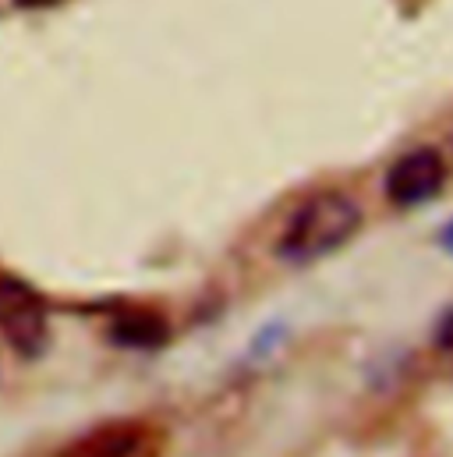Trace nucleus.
<instances>
[{"label":"nucleus","mask_w":453,"mask_h":457,"mask_svg":"<svg viewBox=\"0 0 453 457\" xmlns=\"http://www.w3.org/2000/svg\"><path fill=\"white\" fill-rule=\"evenodd\" d=\"M440 245H443V252H447V255H453V220L440 230Z\"/></svg>","instance_id":"6"},{"label":"nucleus","mask_w":453,"mask_h":457,"mask_svg":"<svg viewBox=\"0 0 453 457\" xmlns=\"http://www.w3.org/2000/svg\"><path fill=\"white\" fill-rule=\"evenodd\" d=\"M170 337V327L163 316L156 312H145V309H131V312H120L111 323V341L120 347H138V351H149V347H160Z\"/></svg>","instance_id":"5"},{"label":"nucleus","mask_w":453,"mask_h":457,"mask_svg":"<svg viewBox=\"0 0 453 457\" xmlns=\"http://www.w3.org/2000/svg\"><path fill=\"white\" fill-rule=\"evenodd\" d=\"M0 337L21 358H39L50 344V309L18 273L0 270Z\"/></svg>","instance_id":"2"},{"label":"nucleus","mask_w":453,"mask_h":457,"mask_svg":"<svg viewBox=\"0 0 453 457\" xmlns=\"http://www.w3.org/2000/svg\"><path fill=\"white\" fill-rule=\"evenodd\" d=\"M361 230V206L343 192H319L298 206L276 241V255L294 266L319 262Z\"/></svg>","instance_id":"1"},{"label":"nucleus","mask_w":453,"mask_h":457,"mask_svg":"<svg viewBox=\"0 0 453 457\" xmlns=\"http://www.w3.org/2000/svg\"><path fill=\"white\" fill-rule=\"evenodd\" d=\"M142 447H145V429L138 422H107L64 444L57 457H135Z\"/></svg>","instance_id":"4"},{"label":"nucleus","mask_w":453,"mask_h":457,"mask_svg":"<svg viewBox=\"0 0 453 457\" xmlns=\"http://www.w3.org/2000/svg\"><path fill=\"white\" fill-rule=\"evenodd\" d=\"M450 145H453V131H450Z\"/></svg>","instance_id":"7"},{"label":"nucleus","mask_w":453,"mask_h":457,"mask_svg":"<svg viewBox=\"0 0 453 457\" xmlns=\"http://www.w3.org/2000/svg\"><path fill=\"white\" fill-rule=\"evenodd\" d=\"M447 185V163L440 156V149L432 145H418V149H408L404 156H397L386 170V199L400 210H411V206H425L432 203Z\"/></svg>","instance_id":"3"}]
</instances>
